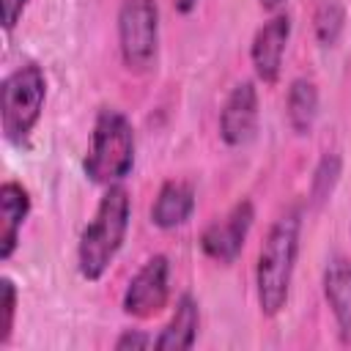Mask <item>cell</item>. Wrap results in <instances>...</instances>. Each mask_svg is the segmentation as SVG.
Here are the masks:
<instances>
[{"label": "cell", "mask_w": 351, "mask_h": 351, "mask_svg": "<svg viewBox=\"0 0 351 351\" xmlns=\"http://www.w3.org/2000/svg\"><path fill=\"white\" fill-rule=\"evenodd\" d=\"M299 230H302V214L291 208L274 219L258 252L255 293H258L261 313L269 318H274L288 302L296 255H299Z\"/></svg>", "instance_id": "obj_1"}, {"label": "cell", "mask_w": 351, "mask_h": 351, "mask_svg": "<svg viewBox=\"0 0 351 351\" xmlns=\"http://www.w3.org/2000/svg\"><path fill=\"white\" fill-rule=\"evenodd\" d=\"M129 217H132V203L126 186L121 184L107 186L104 197L96 206L93 219L85 225L77 244V269L88 282L101 280L110 263L115 261L129 230Z\"/></svg>", "instance_id": "obj_2"}, {"label": "cell", "mask_w": 351, "mask_h": 351, "mask_svg": "<svg viewBox=\"0 0 351 351\" xmlns=\"http://www.w3.org/2000/svg\"><path fill=\"white\" fill-rule=\"evenodd\" d=\"M85 176L93 184H121L134 167V129L121 110H101L90 132V148L85 156Z\"/></svg>", "instance_id": "obj_3"}, {"label": "cell", "mask_w": 351, "mask_h": 351, "mask_svg": "<svg viewBox=\"0 0 351 351\" xmlns=\"http://www.w3.org/2000/svg\"><path fill=\"white\" fill-rule=\"evenodd\" d=\"M47 101V77L41 66L25 63L5 74L0 85V129L11 145H25Z\"/></svg>", "instance_id": "obj_4"}, {"label": "cell", "mask_w": 351, "mask_h": 351, "mask_svg": "<svg viewBox=\"0 0 351 351\" xmlns=\"http://www.w3.org/2000/svg\"><path fill=\"white\" fill-rule=\"evenodd\" d=\"M118 49L129 71L145 74L159 58V5L156 0H123L118 8Z\"/></svg>", "instance_id": "obj_5"}, {"label": "cell", "mask_w": 351, "mask_h": 351, "mask_svg": "<svg viewBox=\"0 0 351 351\" xmlns=\"http://www.w3.org/2000/svg\"><path fill=\"white\" fill-rule=\"evenodd\" d=\"M170 299V261L165 255L148 258L123 291V313L132 318H151L165 310Z\"/></svg>", "instance_id": "obj_6"}, {"label": "cell", "mask_w": 351, "mask_h": 351, "mask_svg": "<svg viewBox=\"0 0 351 351\" xmlns=\"http://www.w3.org/2000/svg\"><path fill=\"white\" fill-rule=\"evenodd\" d=\"M252 219H255V208L250 200H239L225 217L214 219L203 236H200V247L203 252L217 261V263H233L244 247V239L252 228Z\"/></svg>", "instance_id": "obj_7"}, {"label": "cell", "mask_w": 351, "mask_h": 351, "mask_svg": "<svg viewBox=\"0 0 351 351\" xmlns=\"http://www.w3.org/2000/svg\"><path fill=\"white\" fill-rule=\"evenodd\" d=\"M288 38H291V16L288 14H274L252 36L250 60H252L255 77L263 85H274L280 80V69H282V55H285Z\"/></svg>", "instance_id": "obj_8"}, {"label": "cell", "mask_w": 351, "mask_h": 351, "mask_svg": "<svg viewBox=\"0 0 351 351\" xmlns=\"http://www.w3.org/2000/svg\"><path fill=\"white\" fill-rule=\"evenodd\" d=\"M258 132V88L255 82L244 80L239 82L225 104H222V112H219V137L239 148V145H247Z\"/></svg>", "instance_id": "obj_9"}, {"label": "cell", "mask_w": 351, "mask_h": 351, "mask_svg": "<svg viewBox=\"0 0 351 351\" xmlns=\"http://www.w3.org/2000/svg\"><path fill=\"white\" fill-rule=\"evenodd\" d=\"M27 214H30L27 189L16 181H5L0 186V261H8L14 255Z\"/></svg>", "instance_id": "obj_10"}, {"label": "cell", "mask_w": 351, "mask_h": 351, "mask_svg": "<svg viewBox=\"0 0 351 351\" xmlns=\"http://www.w3.org/2000/svg\"><path fill=\"white\" fill-rule=\"evenodd\" d=\"M324 296L337 321L343 343H351V263L332 258L324 269Z\"/></svg>", "instance_id": "obj_11"}, {"label": "cell", "mask_w": 351, "mask_h": 351, "mask_svg": "<svg viewBox=\"0 0 351 351\" xmlns=\"http://www.w3.org/2000/svg\"><path fill=\"white\" fill-rule=\"evenodd\" d=\"M195 211V192L184 181H165L154 206H151V222L162 230L181 228Z\"/></svg>", "instance_id": "obj_12"}, {"label": "cell", "mask_w": 351, "mask_h": 351, "mask_svg": "<svg viewBox=\"0 0 351 351\" xmlns=\"http://www.w3.org/2000/svg\"><path fill=\"white\" fill-rule=\"evenodd\" d=\"M197 329H200L197 302L189 293H184V296H178L176 310H173V318L165 324V329L159 332V337L154 340V346L162 348V351H186V348L195 346Z\"/></svg>", "instance_id": "obj_13"}, {"label": "cell", "mask_w": 351, "mask_h": 351, "mask_svg": "<svg viewBox=\"0 0 351 351\" xmlns=\"http://www.w3.org/2000/svg\"><path fill=\"white\" fill-rule=\"evenodd\" d=\"M285 118H288V126L299 137L313 132L315 118H318V88L313 80L296 77L291 82L288 96H285Z\"/></svg>", "instance_id": "obj_14"}, {"label": "cell", "mask_w": 351, "mask_h": 351, "mask_svg": "<svg viewBox=\"0 0 351 351\" xmlns=\"http://www.w3.org/2000/svg\"><path fill=\"white\" fill-rule=\"evenodd\" d=\"M340 156L337 154H332V151H326L321 159H318V165H315V173H313V178H310V200L315 203V206H321L329 195H332V189H335V184H337V178H340Z\"/></svg>", "instance_id": "obj_15"}, {"label": "cell", "mask_w": 351, "mask_h": 351, "mask_svg": "<svg viewBox=\"0 0 351 351\" xmlns=\"http://www.w3.org/2000/svg\"><path fill=\"white\" fill-rule=\"evenodd\" d=\"M313 22H315V36H318V41H321L324 47H335L337 38H340V33H343L346 14H343V8H340L337 3L326 0V3L318 5Z\"/></svg>", "instance_id": "obj_16"}, {"label": "cell", "mask_w": 351, "mask_h": 351, "mask_svg": "<svg viewBox=\"0 0 351 351\" xmlns=\"http://www.w3.org/2000/svg\"><path fill=\"white\" fill-rule=\"evenodd\" d=\"M16 318V285L11 277H0V346L8 343Z\"/></svg>", "instance_id": "obj_17"}, {"label": "cell", "mask_w": 351, "mask_h": 351, "mask_svg": "<svg viewBox=\"0 0 351 351\" xmlns=\"http://www.w3.org/2000/svg\"><path fill=\"white\" fill-rule=\"evenodd\" d=\"M148 346H154V337L151 335H145L143 329H126L118 340H115V348L118 351H137V348H148Z\"/></svg>", "instance_id": "obj_18"}, {"label": "cell", "mask_w": 351, "mask_h": 351, "mask_svg": "<svg viewBox=\"0 0 351 351\" xmlns=\"http://www.w3.org/2000/svg\"><path fill=\"white\" fill-rule=\"evenodd\" d=\"M27 8V0H0V19L5 30H14Z\"/></svg>", "instance_id": "obj_19"}, {"label": "cell", "mask_w": 351, "mask_h": 351, "mask_svg": "<svg viewBox=\"0 0 351 351\" xmlns=\"http://www.w3.org/2000/svg\"><path fill=\"white\" fill-rule=\"evenodd\" d=\"M195 3H197V0H176V8H178L181 14H186V11H192Z\"/></svg>", "instance_id": "obj_20"}, {"label": "cell", "mask_w": 351, "mask_h": 351, "mask_svg": "<svg viewBox=\"0 0 351 351\" xmlns=\"http://www.w3.org/2000/svg\"><path fill=\"white\" fill-rule=\"evenodd\" d=\"M258 3H261V5L266 8V11H274V8H277V5L282 3V0H258Z\"/></svg>", "instance_id": "obj_21"}]
</instances>
